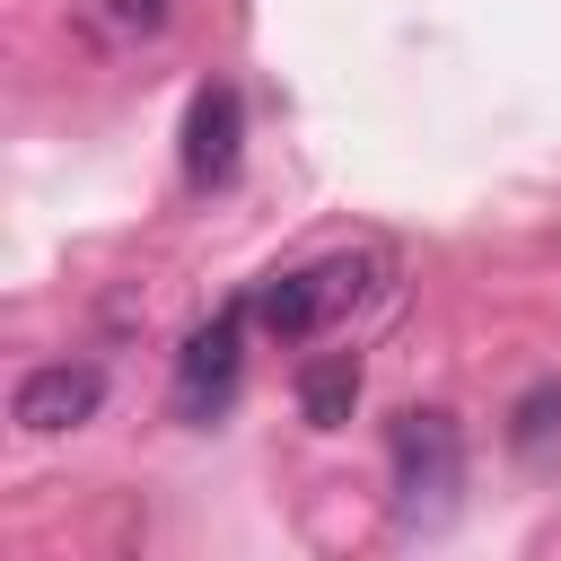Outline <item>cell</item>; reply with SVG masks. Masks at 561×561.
I'll list each match as a JSON object with an SVG mask.
<instances>
[{
    "label": "cell",
    "mask_w": 561,
    "mask_h": 561,
    "mask_svg": "<svg viewBox=\"0 0 561 561\" xmlns=\"http://www.w3.org/2000/svg\"><path fill=\"white\" fill-rule=\"evenodd\" d=\"M386 456H394V526L438 535L456 517V491H465V438H456V421L447 412H403L394 438H386Z\"/></svg>",
    "instance_id": "obj_1"
},
{
    "label": "cell",
    "mask_w": 561,
    "mask_h": 561,
    "mask_svg": "<svg viewBox=\"0 0 561 561\" xmlns=\"http://www.w3.org/2000/svg\"><path fill=\"white\" fill-rule=\"evenodd\" d=\"M96 403H105V368H88V359H53V368H26V377H18L9 421H18L26 438H61V430H79Z\"/></svg>",
    "instance_id": "obj_2"
},
{
    "label": "cell",
    "mask_w": 561,
    "mask_h": 561,
    "mask_svg": "<svg viewBox=\"0 0 561 561\" xmlns=\"http://www.w3.org/2000/svg\"><path fill=\"white\" fill-rule=\"evenodd\" d=\"M237 342H245V307H219L210 324H193V342L175 351V412L202 421L210 403H228L237 386Z\"/></svg>",
    "instance_id": "obj_3"
},
{
    "label": "cell",
    "mask_w": 561,
    "mask_h": 561,
    "mask_svg": "<svg viewBox=\"0 0 561 561\" xmlns=\"http://www.w3.org/2000/svg\"><path fill=\"white\" fill-rule=\"evenodd\" d=\"M237 140H245V96L228 79L193 88V105H184V175L193 184H228L237 175Z\"/></svg>",
    "instance_id": "obj_4"
},
{
    "label": "cell",
    "mask_w": 561,
    "mask_h": 561,
    "mask_svg": "<svg viewBox=\"0 0 561 561\" xmlns=\"http://www.w3.org/2000/svg\"><path fill=\"white\" fill-rule=\"evenodd\" d=\"M298 412H307L316 430H342V421L359 412V351L307 359V368H298Z\"/></svg>",
    "instance_id": "obj_5"
},
{
    "label": "cell",
    "mask_w": 561,
    "mask_h": 561,
    "mask_svg": "<svg viewBox=\"0 0 561 561\" xmlns=\"http://www.w3.org/2000/svg\"><path fill=\"white\" fill-rule=\"evenodd\" d=\"M254 316H263L272 333H289V342H298V333H316V324H324L316 272H272V280H263V298H254Z\"/></svg>",
    "instance_id": "obj_6"
},
{
    "label": "cell",
    "mask_w": 561,
    "mask_h": 561,
    "mask_svg": "<svg viewBox=\"0 0 561 561\" xmlns=\"http://www.w3.org/2000/svg\"><path fill=\"white\" fill-rule=\"evenodd\" d=\"M552 430H561V386L517 394V412H508V447H517V456H543V447H552Z\"/></svg>",
    "instance_id": "obj_7"
},
{
    "label": "cell",
    "mask_w": 561,
    "mask_h": 561,
    "mask_svg": "<svg viewBox=\"0 0 561 561\" xmlns=\"http://www.w3.org/2000/svg\"><path fill=\"white\" fill-rule=\"evenodd\" d=\"M114 26H140V35H158V26H167V0H114Z\"/></svg>",
    "instance_id": "obj_8"
}]
</instances>
